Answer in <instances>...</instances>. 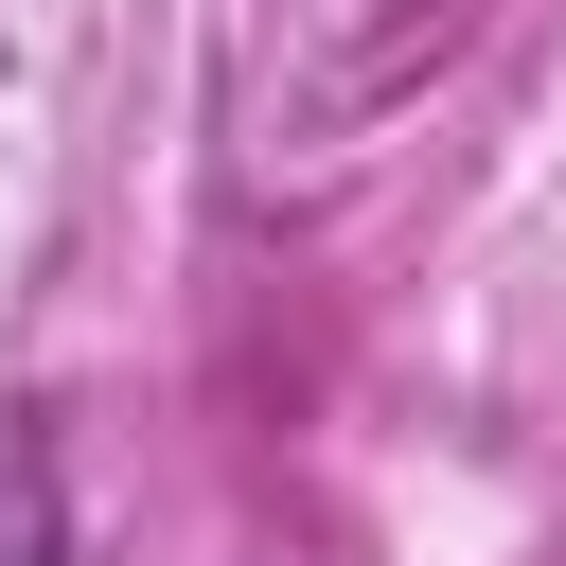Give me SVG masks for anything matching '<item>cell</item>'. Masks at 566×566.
I'll return each mask as SVG.
<instances>
[{"label": "cell", "mask_w": 566, "mask_h": 566, "mask_svg": "<svg viewBox=\"0 0 566 566\" xmlns=\"http://www.w3.org/2000/svg\"><path fill=\"white\" fill-rule=\"evenodd\" d=\"M0 566H53V495L18 478V513H0Z\"/></svg>", "instance_id": "obj_1"}]
</instances>
